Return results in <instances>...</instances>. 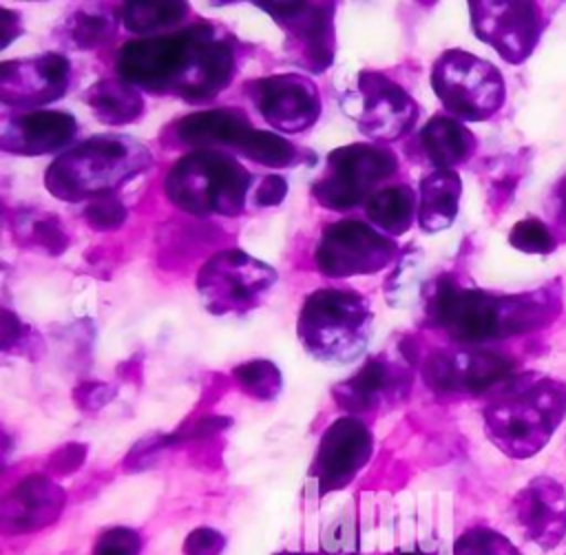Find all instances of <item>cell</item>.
Listing matches in <instances>:
<instances>
[{"mask_svg": "<svg viewBox=\"0 0 566 555\" xmlns=\"http://www.w3.org/2000/svg\"><path fill=\"white\" fill-rule=\"evenodd\" d=\"M462 181L455 170H433L422 177L418 188V226L424 232H438L455 221L460 208Z\"/></svg>", "mask_w": 566, "mask_h": 555, "instance_id": "obj_24", "label": "cell"}, {"mask_svg": "<svg viewBox=\"0 0 566 555\" xmlns=\"http://www.w3.org/2000/svg\"><path fill=\"white\" fill-rule=\"evenodd\" d=\"M473 33L506 62H524L544 31V15L535 2H471Z\"/></svg>", "mask_w": 566, "mask_h": 555, "instance_id": "obj_14", "label": "cell"}, {"mask_svg": "<svg viewBox=\"0 0 566 555\" xmlns=\"http://www.w3.org/2000/svg\"><path fill=\"white\" fill-rule=\"evenodd\" d=\"M431 86L440 104L460 122H482L500 111L506 86L486 60L462 51H444L431 66Z\"/></svg>", "mask_w": 566, "mask_h": 555, "instance_id": "obj_7", "label": "cell"}, {"mask_svg": "<svg viewBox=\"0 0 566 555\" xmlns=\"http://www.w3.org/2000/svg\"><path fill=\"white\" fill-rule=\"evenodd\" d=\"M398 254V245L376 228L340 219L329 223L314 252L318 272L329 279H347L358 274H374L387 268Z\"/></svg>", "mask_w": 566, "mask_h": 555, "instance_id": "obj_10", "label": "cell"}, {"mask_svg": "<svg viewBox=\"0 0 566 555\" xmlns=\"http://www.w3.org/2000/svg\"><path fill=\"white\" fill-rule=\"evenodd\" d=\"M27 327L20 323L18 316H13L9 310H2V352H9L11 347H18L24 343Z\"/></svg>", "mask_w": 566, "mask_h": 555, "instance_id": "obj_41", "label": "cell"}, {"mask_svg": "<svg viewBox=\"0 0 566 555\" xmlns=\"http://www.w3.org/2000/svg\"><path fill=\"white\" fill-rule=\"evenodd\" d=\"M115 396L113 387L106 383H84L75 389V400L84 409H97Z\"/></svg>", "mask_w": 566, "mask_h": 555, "instance_id": "obj_40", "label": "cell"}, {"mask_svg": "<svg viewBox=\"0 0 566 555\" xmlns=\"http://www.w3.org/2000/svg\"><path fill=\"white\" fill-rule=\"evenodd\" d=\"M86 455V447L80 444V442H73V444H64L62 449H57L53 455H51V464L49 469L57 475H66L71 471H75L82 460Z\"/></svg>", "mask_w": 566, "mask_h": 555, "instance_id": "obj_39", "label": "cell"}, {"mask_svg": "<svg viewBox=\"0 0 566 555\" xmlns=\"http://www.w3.org/2000/svg\"><path fill=\"white\" fill-rule=\"evenodd\" d=\"M371 433L354 416L334 420L321 436L310 475L318 493L343 489L365 467L371 455Z\"/></svg>", "mask_w": 566, "mask_h": 555, "instance_id": "obj_17", "label": "cell"}, {"mask_svg": "<svg viewBox=\"0 0 566 555\" xmlns=\"http://www.w3.org/2000/svg\"><path fill=\"white\" fill-rule=\"evenodd\" d=\"M186 2H126L117 7L115 18L133 33H155L179 24L188 15Z\"/></svg>", "mask_w": 566, "mask_h": 555, "instance_id": "obj_27", "label": "cell"}, {"mask_svg": "<svg viewBox=\"0 0 566 555\" xmlns=\"http://www.w3.org/2000/svg\"><path fill=\"white\" fill-rule=\"evenodd\" d=\"M232 376L237 385L252 398L259 400H272L279 396L283 387V378L279 367L272 360L265 358H254L237 365L232 369Z\"/></svg>", "mask_w": 566, "mask_h": 555, "instance_id": "obj_31", "label": "cell"}, {"mask_svg": "<svg viewBox=\"0 0 566 555\" xmlns=\"http://www.w3.org/2000/svg\"><path fill=\"white\" fill-rule=\"evenodd\" d=\"M243 157L263 164V166H272V168H285L292 166L298 157V150L292 142H287L283 135H276L272 130H259L254 128L245 142L239 146V150Z\"/></svg>", "mask_w": 566, "mask_h": 555, "instance_id": "obj_30", "label": "cell"}, {"mask_svg": "<svg viewBox=\"0 0 566 555\" xmlns=\"http://www.w3.org/2000/svg\"><path fill=\"white\" fill-rule=\"evenodd\" d=\"M274 283L276 270L239 248L214 252L197 274V292L212 314H243L261 305Z\"/></svg>", "mask_w": 566, "mask_h": 555, "instance_id": "obj_9", "label": "cell"}, {"mask_svg": "<svg viewBox=\"0 0 566 555\" xmlns=\"http://www.w3.org/2000/svg\"><path fill=\"white\" fill-rule=\"evenodd\" d=\"M453 555H520V551L497 531L471 528L458 537Z\"/></svg>", "mask_w": 566, "mask_h": 555, "instance_id": "obj_32", "label": "cell"}, {"mask_svg": "<svg viewBox=\"0 0 566 555\" xmlns=\"http://www.w3.org/2000/svg\"><path fill=\"white\" fill-rule=\"evenodd\" d=\"M409 387V376L405 369L382 360L369 358L352 378L334 387V400L345 411H369L380 402L402 394Z\"/></svg>", "mask_w": 566, "mask_h": 555, "instance_id": "obj_21", "label": "cell"}, {"mask_svg": "<svg viewBox=\"0 0 566 555\" xmlns=\"http://www.w3.org/2000/svg\"><path fill=\"white\" fill-rule=\"evenodd\" d=\"M77 133V122L64 111H24L2 119L0 146L15 155H46L66 146Z\"/></svg>", "mask_w": 566, "mask_h": 555, "instance_id": "obj_19", "label": "cell"}, {"mask_svg": "<svg viewBox=\"0 0 566 555\" xmlns=\"http://www.w3.org/2000/svg\"><path fill=\"white\" fill-rule=\"evenodd\" d=\"M254 130L250 119L237 108H208L181 117L175 124V133L184 144L197 150L210 146H230L239 150L245 137Z\"/></svg>", "mask_w": 566, "mask_h": 555, "instance_id": "obj_22", "label": "cell"}, {"mask_svg": "<svg viewBox=\"0 0 566 555\" xmlns=\"http://www.w3.org/2000/svg\"><path fill=\"white\" fill-rule=\"evenodd\" d=\"M226 540L212 528H197L186 537L184 553L186 555H219Z\"/></svg>", "mask_w": 566, "mask_h": 555, "instance_id": "obj_37", "label": "cell"}, {"mask_svg": "<svg viewBox=\"0 0 566 555\" xmlns=\"http://www.w3.org/2000/svg\"><path fill=\"white\" fill-rule=\"evenodd\" d=\"M323 548L329 555H343V553H354L356 551V531L347 517L334 522L325 537H323Z\"/></svg>", "mask_w": 566, "mask_h": 555, "instance_id": "obj_36", "label": "cell"}, {"mask_svg": "<svg viewBox=\"0 0 566 555\" xmlns=\"http://www.w3.org/2000/svg\"><path fill=\"white\" fill-rule=\"evenodd\" d=\"M285 33L290 57L312 71H325L334 60V2H256Z\"/></svg>", "mask_w": 566, "mask_h": 555, "instance_id": "obj_12", "label": "cell"}, {"mask_svg": "<svg viewBox=\"0 0 566 555\" xmlns=\"http://www.w3.org/2000/svg\"><path fill=\"white\" fill-rule=\"evenodd\" d=\"M515 365L504 354L484 349L433 352L424 358L422 378L436 394H484L515 378Z\"/></svg>", "mask_w": 566, "mask_h": 555, "instance_id": "obj_13", "label": "cell"}, {"mask_svg": "<svg viewBox=\"0 0 566 555\" xmlns=\"http://www.w3.org/2000/svg\"><path fill=\"white\" fill-rule=\"evenodd\" d=\"M285 555H292V553H285Z\"/></svg>", "mask_w": 566, "mask_h": 555, "instance_id": "obj_44", "label": "cell"}, {"mask_svg": "<svg viewBox=\"0 0 566 555\" xmlns=\"http://www.w3.org/2000/svg\"><path fill=\"white\" fill-rule=\"evenodd\" d=\"M259 115L283 133L307 130L321 115L316 84L301 73H279L245 84Z\"/></svg>", "mask_w": 566, "mask_h": 555, "instance_id": "obj_15", "label": "cell"}, {"mask_svg": "<svg viewBox=\"0 0 566 555\" xmlns=\"http://www.w3.org/2000/svg\"><path fill=\"white\" fill-rule=\"evenodd\" d=\"M84 102L102 124H111V126L130 124L144 113V97L139 88L128 84L122 77L119 80L108 77V80L95 82L86 91Z\"/></svg>", "mask_w": 566, "mask_h": 555, "instance_id": "obj_25", "label": "cell"}, {"mask_svg": "<svg viewBox=\"0 0 566 555\" xmlns=\"http://www.w3.org/2000/svg\"><path fill=\"white\" fill-rule=\"evenodd\" d=\"M117 20L102 7H86L73 11L62 24L60 33L66 44L75 49H97L113 40Z\"/></svg>", "mask_w": 566, "mask_h": 555, "instance_id": "obj_28", "label": "cell"}, {"mask_svg": "<svg viewBox=\"0 0 566 555\" xmlns=\"http://www.w3.org/2000/svg\"><path fill=\"white\" fill-rule=\"evenodd\" d=\"M555 201H557V217L566 226V175L559 179L555 188Z\"/></svg>", "mask_w": 566, "mask_h": 555, "instance_id": "obj_43", "label": "cell"}, {"mask_svg": "<svg viewBox=\"0 0 566 555\" xmlns=\"http://www.w3.org/2000/svg\"><path fill=\"white\" fill-rule=\"evenodd\" d=\"M252 177L234 157L203 148L184 155L166 175L168 199L195 217H237L248 203Z\"/></svg>", "mask_w": 566, "mask_h": 555, "instance_id": "obj_6", "label": "cell"}, {"mask_svg": "<svg viewBox=\"0 0 566 555\" xmlns=\"http://www.w3.org/2000/svg\"><path fill=\"white\" fill-rule=\"evenodd\" d=\"M371 321L374 314L358 292L321 287L303 301L296 336L312 358L327 365H347L365 352Z\"/></svg>", "mask_w": 566, "mask_h": 555, "instance_id": "obj_5", "label": "cell"}, {"mask_svg": "<svg viewBox=\"0 0 566 555\" xmlns=\"http://www.w3.org/2000/svg\"><path fill=\"white\" fill-rule=\"evenodd\" d=\"M562 307L555 287L524 294H491L440 279L427 303V316L451 338L480 345L548 325Z\"/></svg>", "mask_w": 566, "mask_h": 555, "instance_id": "obj_2", "label": "cell"}, {"mask_svg": "<svg viewBox=\"0 0 566 555\" xmlns=\"http://www.w3.org/2000/svg\"><path fill=\"white\" fill-rule=\"evenodd\" d=\"M287 195V181L279 175H268V177H261V181L256 184L254 192H252V201L256 206H279Z\"/></svg>", "mask_w": 566, "mask_h": 555, "instance_id": "obj_38", "label": "cell"}, {"mask_svg": "<svg viewBox=\"0 0 566 555\" xmlns=\"http://www.w3.org/2000/svg\"><path fill=\"white\" fill-rule=\"evenodd\" d=\"M128 217V210L124 201L115 195H102L97 199H91L84 208V219L95 230H115L119 228Z\"/></svg>", "mask_w": 566, "mask_h": 555, "instance_id": "obj_34", "label": "cell"}, {"mask_svg": "<svg viewBox=\"0 0 566 555\" xmlns=\"http://www.w3.org/2000/svg\"><path fill=\"white\" fill-rule=\"evenodd\" d=\"M64 506V491L46 475H29L13 486L2 504V526L11 533L51 524Z\"/></svg>", "mask_w": 566, "mask_h": 555, "instance_id": "obj_20", "label": "cell"}, {"mask_svg": "<svg viewBox=\"0 0 566 555\" xmlns=\"http://www.w3.org/2000/svg\"><path fill=\"white\" fill-rule=\"evenodd\" d=\"M524 535L539 548H555L566 535V489L553 478H533L513 500Z\"/></svg>", "mask_w": 566, "mask_h": 555, "instance_id": "obj_18", "label": "cell"}, {"mask_svg": "<svg viewBox=\"0 0 566 555\" xmlns=\"http://www.w3.org/2000/svg\"><path fill=\"white\" fill-rule=\"evenodd\" d=\"M566 416V383L517 376L484 407V431L509 458L524 460L546 447Z\"/></svg>", "mask_w": 566, "mask_h": 555, "instance_id": "obj_3", "label": "cell"}, {"mask_svg": "<svg viewBox=\"0 0 566 555\" xmlns=\"http://www.w3.org/2000/svg\"><path fill=\"white\" fill-rule=\"evenodd\" d=\"M122 80L150 93H172L186 102H208L234 77L237 53L230 35L197 22L170 35L126 42L115 57Z\"/></svg>", "mask_w": 566, "mask_h": 555, "instance_id": "obj_1", "label": "cell"}, {"mask_svg": "<svg viewBox=\"0 0 566 555\" xmlns=\"http://www.w3.org/2000/svg\"><path fill=\"white\" fill-rule=\"evenodd\" d=\"M398 170L396 153L385 144H347L327 155L325 172L312 184L314 199L329 210H347L374 195Z\"/></svg>", "mask_w": 566, "mask_h": 555, "instance_id": "obj_8", "label": "cell"}, {"mask_svg": "<svg viewBox=\"0 0 566 555\" xmlns=\"http://www.w3.org/2000/svg\"><path fill=\"white\" fill-rule=\"evenodd\" d=\"M345 111L356 119L360 133L374 142L398 139L418 119L413 97L378 71L358 73L356 88L345 100Z\"/></svg>", "mask_w": 566, "mask_h": 555, "instance_id": "obj_11", "label": "cell"}, {"mask_svg": "<svg viewBox=\"0 0 566 555\" xmlns=\"http://www.w3.org/2000/svg\"><path fill=\"white\" fill-rule=\"evenodd\" d=\"M71 84V62L60 53H42L0 64V100L4 106L38 111L60 100Z\"/></svg>", "mask_w": 566, "mask_h": 555, "instance_id": "obj_16", "label": "cell"}, {"mask_svg": "<svg viewBox=\"0 0 566 555\" xmlns=\"http://www.w3.org/2000/svg\"><path fill=\"white\" fill-rule=\"evenodd\" d=\"M15 239L29 248H44L51 254H60L69 245V237L51 212L20 210L15 217Z\"/></svg>", "mask_w": 566, "mask_h": 555, "instance_id": "obj_29", "label": "cell"}, {"mask_svg": "<svg viewBox=\"0 0 566 555\" xmlns=\"http://www.w3.org/2000/svg\"><path fill=\"white\" fill-rule=\"evenodd\" d=\"M22 33V27H20V13L2 7L0 9V46L4 49L13 38H18Z\"/></svg>", "mask_w": 566, "mask_h": 555, "instance_id": "obj_42", "label": "cell"}, {"mask_svg": "<svg viewBox=\"0 0 566 555\" xmlns=\"http://www.w3.org/2000/svg\"><path fill=\"white\" fill-rule=\"evenodd\" d=\"M365 212L382 234H402L418 214V197L405 184L389 186L367 199Z\"/></svg>", "mask_w": 566, "mask_h": 555, "instance_id": "obj_26", "label": "cell"}, {"mask_svg": "<svg viewBox=\"0 0 566 555\" xmlns=\"http://www.w3.org/2000/svg\"><path fill=\"white\" fill-rule=\"evenodd\" d=\"M418 144L436 170H453L473 155L475 135L451 115H433L420 128Z\"/></svg>", "mask_w": 566, "mask_h": 555, "instance_id": "obj_23", "label": "cell"}, {"mask_svg": "<svg viewBox=\"0 0 566 555\" xmlns=\"http://www.w3.org/2000/svg\"><path fill=\"white\" fill-rule=\"evenodd\" d=\"M139 551H142L139 533L124 526L104 531L93 546V555H139Z\"/></svg>", "mask_w": 566, "mask_h": 555, "instance_id": "obj_35", "label": "cell"}, {"mask_svg": "<svg viewBox=\"0 0 566 555\" xmlns=\"http://www.w3.org/2000/svg\"><path fill=\"white\" fill-rule=\"evenodd\" d=\"M150 159V150L130 135H93L49 164L44 186L62 201L97 199L146 170Z\"/></svg>", "mask_w": 566, "mask_h": 555, "instance_id": "obj_4", "label": "cell"}, {"mask_svg": "<svg viewBox=\"0 0 566 555\" xmlns=\"http://www.w3.org/2000/svg\"><path fill=\"white\" fill-rule=\"evenodd\" d=\"M509 243L526 254H548L555 248V237L544 221L528 217L511 228Z\"/></svg>", "mask_w": 566, "mask_h": 555, "instance_id": "obj_33", "label": "cell"}]
</instances>
